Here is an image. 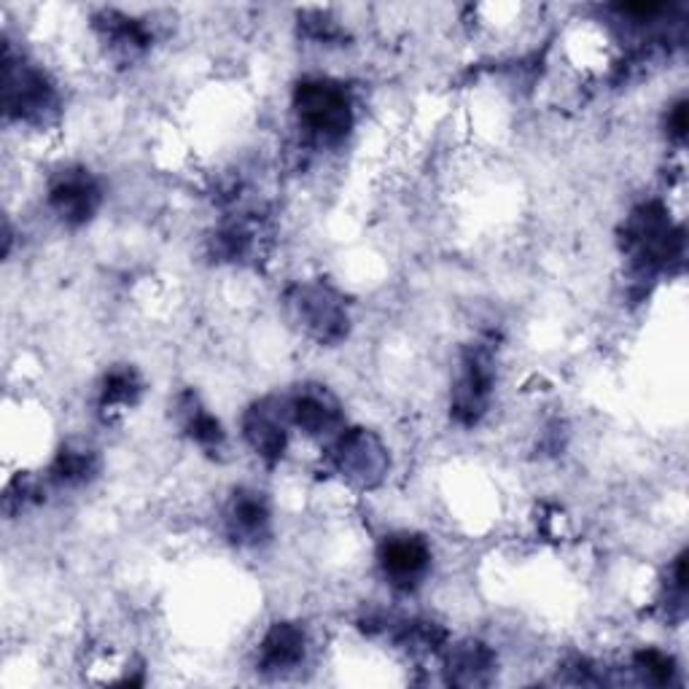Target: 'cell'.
Masks as SVG:
<instances>
[{
    "label": "cell",
    "mask_w": 689,
    "mask_h": 689,
    "mask_svg": "<svg viewBox=\"0 0 689 689\" xmlns=\"http://www.w3.org/2000/svg\"><path fill=\"white\" fill-rule=\"evenodd\" d=\"M426 547L415 539H394V542L386 544V553H383V566L394 579H415L418 573L426 568Z\"/></svg>",
    "instance_id": "cell-2"
},
{
    "label": "cell",
    "mask_w": 689,
    "mask_h": 689,
    "mask_svg": "<svg viewBox=\"0 0 689 689\" xmlns=\"http://www.w3.org/2000/svg\"><path fill=\"white\" fill-rule=\"evenodd\" d=\"M300 646H302L300 636L291 633V630H278V633L267 641V660L275 665V668L289 665L300 657V652H302Z\"/></svg>",
    "instance_id": "cell-3"
},
{
    "label": "cell",
    "mask_w": 689,
    "mask_h": 689,
    "mask_svg": "<svg viewBox=\"0 0 689 689\" xmlns=\"http://www.w3.org/2000/svg\"><path fill=\"white\" fill-rule=\"evenodd\" d=\"M302 113L310 124L318 132H342L348 122V106H344L342 95L335 89H324V84L307 86L302 92Z\"/></svg>",
    "instance_id": "cell-1"
}]
</instances>
